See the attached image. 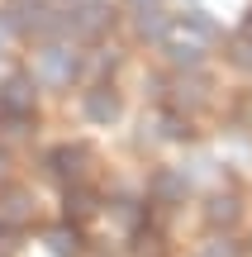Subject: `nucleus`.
I'll list each match as a JSON object with an SVG mask.
<instances>
[{
  "label": "nucleus",
  "instance_id": "nucleus-1",
  "mask_svg": "<svg viewBox=\"0 0 252 257\" xmlns=\"http://www.w3.org/2000/svg\"><path fill=\"white\" fill-rule=\"evenodd\" d=\"M34 100H38V76L34 72H10L0 86V119L15 134H24L34 124Z\"/></svg>",
  "mask_w": 252,
  "mask_h": 257
},
{
  "label": "nucleus",
  "instance_id": "nucleus-2",
  "mask_svg": "<svg viewBox=\"0 0 252 257\" xmlns=\"http://www.w3.org/2000/svg\"><path fill=\"white\" fill-rule=\"evenodd\" d=\"M48 176H57L62 186H76V181H91L95 176V148L91 143H57L53 153L43 157Z\"/></svg>",
  "mask_w": 252,
  "mask_h": 257
},
{
  "label": "nucleus",
  "instance_id": "nucleus-3",
  "mask_svg": "<svg viewBox=\"0 0 252 257\" xmlns=\"http://www.w3.org/2000/svg\"><path fill=\"white\" fill-rule=\"evenodd\" d=\"M38 72H43V81L67 86L76 72H81V57H76L72 48H43V53H38Z\"/></svg>",
  "mask_w": 252,
  "mask_h": 257
},
{
  "label": "nucleus",
  "instance_id": "nucleus-4",
  "mask_svg": "<svg viewBox=\"0 0 252 257\" xmlns=\"http://www.w3.org/2000/svg\"><path fill=\"white\" fill-rule=\"evenodd\" d=\"M29 219H34V195H29L24 186H5V191H0V224L24 229Z\"/></svg>",
  "mask_w": 252,
  "mask_h": 257
},
{
  "label": "nucleus",
  "instance_id": "nucleus-5",
  "mask_svg": "<svg viewBox=\"0 0 252 257\" xmlns=\"http://www.w3.org/2000/svg\"><path fill=\"white\" fill-rule=\"evenodd\" d=\"M81 110H86V119L91 124H114L119 119V95H114V86H91L86 91V100H81Z\"/></svg>",
  "mask_w": 252,
  "mask_h": 257
},
{
  "label": "nucleus",
  "instance_id": "nucleus-6",
  "mask_svg": "<svg viewBox=\"0 0 252 257\" xmlns=\"http://www.w3.org/2000/svg\"><path fill=\"white\" fill-rule=\"evenodd\" d=\"M62 210H67V219H72V224H81V219H91V214L100 210V195L91 191V181H76V186H67Z\"/></svg>",
  "mask_w": 252,
  "mask_h": 257
},
{
  "label": "nucleus",
  "instance_id": "nucleus-7",
  "mask_svg": "<svg viewBox=\"0 0 252 257\" xmlns=\"http://www.w3.org/2000/svg\"><path fill=\"white\" fill-rule=\"evenodd\" d=\"M238 214H243V200H238L233 191H214V195L205 200V219L214 224V229H233Z\"/></svg>",
  "mask_w": 252,
  "mask_h": 257
},
{
  "label": "nucleus",
  "instance_id": "nucleus-8",
  "mask_svg": "<svg viewBox=\"0 0 252 257\" xmlns=\"http://www.w3.org/2000/svg\"><path fill=\"white\" fill-rule=\"evenodd\" d=\"M181 195H186V176L171 172V167H162L148 181V205H171V200H181Z\"/></svg>",
  "mask_w": 252,
  "mask_h": 257
},
{
  "label": "nucleus",
  "instance_id": "nucleus-9",
  "mask_svg": "<svg viewBox=\"0 0 252 257\" xmlns=\"http://www.w3.org/2000/svg\"><path fill=\"white\" fill-rule=\"evenodd\" d=\"M43 243H48V248H53L57 257H76V252L86 248V238H81V229H76L72 219H62V224H53V229L43 233Z\"/></svg>",
  "mask_w": 252,
  "mask_h": 257
},
{
  "label": "nucleus",
  "instance_id": "nucleus-10",
  "mask_svg": "<svg viewBox=\"0 0 252 257\" xmlns=\"http://www.w3.org/2000/svg\"><path fill=\"white\" fill-rule=\"evenodd\" d=\"M138 34H143V38H152V43H162V38L171 34V19L162 15L157 5H148V0H143V5H138Z\"/></svg>",
  "mask_w": 252,
  "mask_h": 257
},
{
  "label": "nucleus",
  "instance_id": "nucleus-11",
  "mask_svg": "<svg viewBox=\"0 0 252 257\" xmlns=\"http://www.w3.org/2000/svg\"><path fill=\"white\" fill-rule=\"evenodd\" d=\"M162 48H167V62L171 67H200V38H186V43H181V38H162Z\"/></svg>",
  "mask_w": 252,
  "mask_h": 257
},
{
  "label": "nucleus",
  "instance_id": "nucleus-12",
  "mask_svg": "<svg viewBox=\"0 0 252 257\" xmlns=\"http://www.w3.org/2000/svg\"><path fill=\"white\" fill-rule=\"evenodd\" d=\"M195 257H243V243L233 238V233H214L209 243H200Z\"/></svg>",
  "mask_w": 252,
  "mask_h": 257
},
{
  "label": "nucleus",
  "instance_id": "nucleus-13",
  "mask_svg": "<svg viewBox=\"0 0 252 257\" xmlns=\"http://www.w3.org/2000/svg\"><path fill=\"white\" fill-rule=\"evenodd\" d=\"M176 29H190V34H195V38H200V43H209V38H214V34H219V29H214V24H209V19H205V15H200V10H190V15H181V19H176Z\"/></svg>",
  "mask_w": 252,
  "mask_h": 257
},
{
  "label": "nucleus",
  "instance_id": "nucleus-14",
  "mask_svg": "<svg viewBox=\"0 0 252 257\" xmlns=\"http://www.w3.org/2000/svg\"><path fill=\"white\" fill-rule=\"evenodd\" d=\"M233 62L238 67H252V34H238L233 38Z\"/></svg>",
  "mask_w": 252,
  "mask_h": 257
},
{
  "label": "nucleus",
  "instance_id": "nucleus-15",
  "mask_svg": "<svg viewBox=\"0 0 252 257\" xmlns=\"http://www.w3.org/2000/svg\"><path fill=\"white\" fill-rule=\"evenodd\" d=\"M238 124H243V128H252V91L243 95V100H238Z\"/></svg>",
  "mask_w": 252,
  "mask_h": 257
},
{
  "label": "nucleus",
  "instance_id": "nucleus-16",
  "mask_svg": "<svg viewBox=\"0 0 252 257\" xmlns=\"http://www.w3.org/2000/svg\"><path fill=\"white\" fill-rule=\"evenodd\" d=\"M243 34H252V10H247V19H243Z\"/></svg>",
  "mask_w": 252,
  "mask_h": 257
},
{
  "label": "nucleus",
  "instance_id": "nucleus-17",
  "mask_svg": "<svg viewBox=\"0 0 252 257\" xmlns=\"http://www.w3.org/2000/svg\"><path fill=\"white\" fill-rule=\"evenodd\" d=\"M5 167H10V157H5V153H0V176H5Z\"/></svg>",
  "mask_w": 252,
  "mask_h": 257
}]
</instances>
